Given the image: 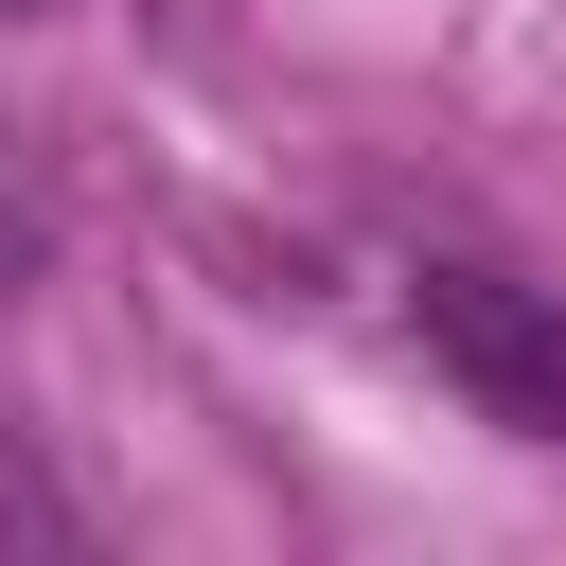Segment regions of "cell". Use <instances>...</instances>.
<instances>
[{
  "mask_svg": "<svg viewBox=\"0 0 566 566\" xmlns=\"http://www.w3.org/2000/svg\"><path fill=\"white\" fill-rule=\"evenodd\" d=\"M407 318H424V354H442L513 442H566V318H548V301H513L495 265H424Z\"/></svg>",
  "mask_w": 566,
  "mask_h": 566,
  "instance_id": "1",
  "label": "cell"
}]
</instances>
